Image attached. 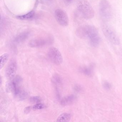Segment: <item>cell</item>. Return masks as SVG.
Instances as JSON below:
<instances>
[{"mask_svg": "<svg viewBox=\"0 0 122 122\" xmlns=\"http://www.w3.org/2000/svg\"><path fill=\"white\" fill-rule=\"evenodd\" d=\"M76 35L79 38L88 39L90 45L95 47H98L100 43L98 30L93 25H86L80 26L76 30Z\"/></svg>", "mask_w": 122, "mask_h": 122, "instance_id": "1", "label": "cell"}, {"mask_svg": "<svg viewBox=\"0 0 122 122\" xmlns=\"http://www.w3.org/2000/svg\"><path fill=\"white\" fill-rule=\"evenodd\" d=\"M76 7L79 14L84 19L90 20L94 17V10L87 0H77Z\"/></svg>", "mask_w": 122, "mask_h": 122, "instance_id": "2", "label": "cell"}, {"mask_svg": "<svg viewBox=\"0 0 122 122\" xmlns=\"http://www.w3.org/2000/svg\"><path fill=\"white\" fill-rule=\"evenodd\" d=\"M99 13L102 20L106 22L111 20L112 15V7L107 0H101L99 3Z\"/></svg>", "mask_w": 122, "mask_h": 122, "instance_id": "3", "label": "cell"}, {"mask_svg": "<svg viewBox=\"0 0 122 122\" xmlns=\"http://www.w3.org/2000/svg\"><path fill=\"white\" fill-rule=\"evenodd\" d=\"M101 28L104 36L109 42L115 45L120 44V41L118 36L110 25L103 22Z\"/></svg>", "mask_w": 122, "mask_h": 122, "instance_id": "4", "label": "cell"}, {"mask_svg": "<svg viewBox=\"0 0 122 122\" xmlns=\"http://www.w3.org/2000/svg\"><path fill=\"white\" fill-rule=\"evenodd\" d=\"M22 78L19 75L15 76L13 78L7 82L5 90L7 92H13L14 96L18 94L22 90L20 85L22 82Z\"/></svg>", "mask_w": 122, "mask_h": 122, "instance_id": "5", "label": "cell"}, {"mask_svg": "<svg viewBox=\"0 0 122 122\" xmlns=\"http://www.w3.org/2000/svg\"><path fill=\"white\" fill-rule=\"evenodd\" d=\"M47 56L50 60L56 65H60L63 62L62 55L56 48L52 47L50 48L48 52Z\"/></svg>", "mask_w": 122, "mask_h": 122, "instance_id": "6", "label": "cell"}, {"mask_svg": "<svg viewBox=\"0 0 122 122\" xmlns=\"http://www.w3.org/2000/svg\"><path fill=\"white\" fill-rule=\"evenodd\" d=\"M55 17L57 22L60 25L67 26L69 22L67 15L64 10L61 9H57L55 11Z\"/></svg>", "mask_w": 122, "mask_h": 122, "instance_id": "7", "label": "cell"}, {"mask_svg": "<svg viewBox=\"0 0 122 122\" xmlns=\"http://www.w3.org/2000/svg\"><path fill=\"white\" fill-rule=\"evenodd\" d=\"M52 40L48 38H38L33 39L29 42L28 45L32 48L40 47L51 43Z\"/></svg>", "mask_w": 122, "mask_h": 122, "instance_id": "8", "label": "cell"}, {"mask_svg": "<svg viewBox=\"0 0 122 122\" xmlns=\"http://www.w3.org/2000/svg\"><path fill=\"white\" fill-rule=\"evenodd\" d=\"M17 69V64L15 60H11L7 66L5 70L6 77L9 80L13 78L15 76Z\"/></svg>", "mask_w": 122, "mask_h": 122, "instance_id": "9", "label": "cell"}, {"mask_svg": "<svg viewBox=\"0 0 122 122\" xmlns=\"http://www.w3.org/2000/svg\"><path fill=\"white\" fill-rule=\"evenodd\" d=\"M76 99V96L73 95L68 96L61 100V104L62 106H66L72 104Z\"/></svg>", "mask_w": 122, "mask_h": 122, "instance_id": "10", "label": "cell"}, {"mask_svg": "<svg viewBox=\"0 0 122 122\" xmlns=\"http://www.w3.org/2000/svg\"><path fill=\"white\" fill-rule=\"evenodd\" d=\"M29 33L28 32H24L17 36L14 40L15 43H20L25 40L28 37Z\"/></svg>", "mask_w": 122, "mask_h": 122, "instance_id": "11", "label": "cell"}, {"mask_svg": "<svg viewBox=\"0 0 122 122\" xmlns=\"http://www.w3.org/2000/svg\"><path fill=\"white\" fill-rule=\"evenodd\" d=\"M71 115L68 113H62L57 118V122H68L70 120Z\"/></svg>", "mask_w": 122, "mask_h": 122, "instance_id": "12", "label": "cell"}, {"mask_svg": "<svg viewBox=\"0 0 122 122\" xmlns=\"http://www.w3.org/2000/svg\"><path fill=\"white\" fill-rule=\"evenodd\" d=\"M34 16H35V13L33 11H31L25 15L18 16L17 18L20 20H27L32 19L34 17Z\"/></svg>", "mask_w": 122, "mask_h": 122, "instance_id": "13", "label": "cell"}, {"mask_svg": "<svg viewBox=\"0 0 122 122\" xmlns=\"http://www.w3.org/2000/svg\"><path fill=\"white\" fill-rule=\"evenodd\" d=\"M52 82L55 87H58L62 83V79L58 74H55L52 79Z\"/></svg>", "mask_w": 122, "mask_h": 122, "instance_id": "14", "label": "cell"}, {"mask_svg": "<svg viewBox=\"0 0 122 122\" xmlns=\"http://www.w3.org/2000/svg\"><path fill=\"white\" fill-rule=\"evenodd\" d=\"M28 96V94L27 92L22 90L17 95L15 96L16 99L19 101H23L25 100Z\"/></svg>", "mask_w": 122, "mask_h": 122, "instance_id": "15", "label": "cell"}, {"mask_svg": "<svg viewBox=\"0 0 122 122\" xmlns=\"http://www.w3.org/2000/svg\"><path fill=\"white\" fill-rule=\"evenodd\" d=\"M9 55L8 53H5L3 54L0 56V60H1V63H0V70L4 67L7 61L9 58Z\"/></svg>", "mask_w": 122, "mask_h": 122, "instance_id": "16", "label": "cell"}, {"mask_svg": "<svg viewBox=\"0 0 122 122\" xmlns=\"http://www.w3.org/2000/svg\"><path fill=\"white\" fill-rule=\"evenodd\" d=\"M46 107V106L43 103H36L35 105L32 106V108L33 110H40L44 109Z\"/></svg>", "mask_w": 122, "mask_h": 122, "instance_id": "17", "label": "cell"}, {"mask_svg": "<svg viewBox=\"0 0 122 122\" xmlns=\"http://www.w3.org/2000/svg\"><path fill=\"white\" fill-rule=\"evenodd\" d=\"M30 101L32 103H39L42 101V99L39 96H35L30 97Z\"/></svg>", "mask_w": 122, "mask_h": 122, "instance_id": "18", "label": "cell"}, {"mask_svg": "<svg viewBox=\"0 0 122 122\" xmlns=\"http://www.w3.org/2000/svg\"><path fill=\"white\" fill-rule=\"evenodd\" d=\"M81 70L83 73L87 76H91L92 73V69L90 68H83Z\"/></svg>", "mask_w": 122, "mask_h": 122, "instance_id": "19", "label": "cell"}, {"mask_svg": "<svg viewBox=\"0 0 122 122\" xmlns=\"http://www.w3.org/2000/svg\"><path fill=\"white\" fill-rule=\"evenodd\" d=\"M103 87L106 90H110L111 88V85L107 82H104L103 83Z\"/></svg>", "mask_w": 122, "mask_h": 122, "instance_id": "20", "label": "cell"}, {"mask_svg": "<svg viewBox=\"0 0 122 122\" xmlns=\"http://www.w3.org/2000/svg\"><path fill=\"white\" fill-rule=\"evenodd\" d=\"M32 110V106H27L24 109V112L25 113H28Z\"/></svg>", "mask_w": 122, "mask_h": 122, "instance_id": "21", "label": "cell"}, {"mask_svg": "<svg viewBox=\"0 0 122 122\" xmlns=\"http://www.w3.org/2000/svg\"><path fill=\"white\" fill-rule=\"evenodd\" d=\"M75 88L76 90L77 91H80L81 89V87L79 86H76V87Z\"/></svg>", "mask_w": 122, "mask_h": 122, "instance_id": "22", "label": "cell"}, {"mask_svg": "<svg viewBox=\"0 0 122 122\" xmlns=\"http://www.w3.org/2000/svg\"><path fill=\"white\" fill-rule=\"evenodd\" d=\"M66 2L68 3H70L73 0H66Z\"/></svg>", "mask_w": 122, "mask_h": 122, "instance_id": "23", "label": "cell"}, {"mask_svg": "<svg viewBox=\"0 0 122 122\" xmlns=\"http://www.w3.org/2000/svg\"><path fill=\"white\" fill-rule=\"evenodd\" d=\"M2 77H0V85H2Z\"/></svg>", "mask_w": 122, "mask_h": 122, "instance_id": "24", "label": "cell"}]
</instances>
